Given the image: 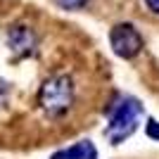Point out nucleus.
Instances as JSON below:
<instances>
[{
	"label": "nucleus",
	"instance_id": "nucleus-1",
	"mask_svg": "<svg viewBox=\"0 0 159 159\" xmlns=\"http://www.w3.org/2000/svg\"><path fill=\"white\" fill-rule=\"evenodd\" d=\"M143 114H145V109H143L138 98L116 95L114 102L107 107V128H105L107 140L112 145H121L126 138H131L135 133Z\"/></svg>",
	"mask_w": 159,
	"mask_h": 159
},
{
	"label": "nucleus",
	"instance_id": "nucleus-2",
	"mask_svg": "<svg viewBox=\"0 0 159 159\" xmlns=\"http://www.w3.org/2000/svg\"><path fill=\"white\" fill-rule=\"evenodd\" d=\"M76 86L69 74H55L43 81L38 90V107L48 119H60L74 107Z\"/></svg>",
	"mask_w": 159,
	"mask_h": 159
},
{
	"label": "nucleus",
	"instance_id": "nucleus-3",
	"mask_svg": "<svg viewBox=\"0 0 159 159\" xmlns=\"http://www.w3.org/2000/svg\"><path fill=\"white\" fill-rule=\"evenodd\" d=\"M109 45H112V52L121 60H133L143 52L145 48V38L143 33L138 31L135 24L131 21H119L114 24L112 31H109Z\"/></svg>",
	"mask_w": 159,
	"mask_h": 159
},
{
	"label": "nucleus",
	"instance_id": "nucleus-4",
	"mask_svg": "<svg viewBox=\"0 0 159 159\" xmlns=\"http://www.w3.org/2000/svg\"><path fill=\"white\" fill-rule=\"evenodd\" d=\"M7 45L14 57H31L38 50V36L29 24H14L7 29Z\"/></svg>",
	"mask_w": 159,
	"mask_h": 159
},
{
	"label": "nucleus",
	"instance_id": "nucleus-5",
	"mask_svg": "<svg viewBox=\"0 0 159 159\" xmlns=\"http://www.w3.org/2000/svg\"><path fill=\"white\" fill-rule=\"evenodd\" d=\"M50 159H98V147L90 140H79L71 147L57 150Z\"/></svg>",
	"mask_w": 159,
	"mask_h": 159
},
{
	"label": "nucleus",
	"instance_id": "nucleus-6",
	"mask_svg": "<svg viewBox=\"0 0 159 159\" xmlns=\"http://www.w3.org/2000/svg\"><path fill=\"white\" fill-rule=\"evenodd\" d=\"M55 2H57V7H62L66 12H79V10H83L90 0H55Z\"/></svg>",
	"mask_w": 159,
	"mask_h": 159
},
{
	"label": "nucleus",
	"instance_id": "nucleus-7",
	"mask_svg": "<svg viewBox=\"0 0 159 159\" xmlns=\"http://www.w3.org/2000/svg\"><path fill=\"white\" fill-rule=\"evenodd\" d=\"M145 135L150 140H157L159 143V121L157 119H147V124H145Z\"/></svg>",
	"mask_w": 159,
	"mask_h": 159
},
{
	"label": "nucleus",
	"instance_id": "nucleus-8",
	"mask_svg": "<svg viewBox=\"0 0 159 159\" xmlns=\"http://www.w3.org/2000/svg\"><path fill=\"white\" fill-rule=\"evenodd\" d=\"M143 2H145V7L152 14H157V17H159V0H143Z\"/></svg>",
	"mask_w": 159,
	"mask_h": 159
},
{
	"label": "nucleus",
	"instance_id": "nucleus-9",
	"mask_svg": "<svg viewBox=\"0 0 159 159\" xmlns=\"http://www.w3.org/2000/svg\"><path fill=\"white\" fill-rule=\"evenodd\" d=\"M7 93H10V83H7V81H2V79H0V102H5Z\"/></svg>",
	"mask_w": 159,
	"mask_h": 159
}]
</instances>
